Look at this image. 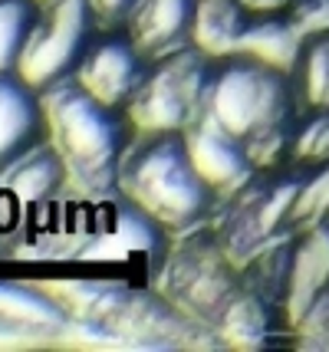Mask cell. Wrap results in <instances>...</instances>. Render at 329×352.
<instances>
[{
  "label": "cell",
  "mask_w": 329,
  "mask_h": 352,
  "mask_svg": "<svg viewBox=\"0 0 329 352\" xmlns=\"http://www.w3.org/2000/svg\"><path fill=\"white\" fill-rule=\"evenodd\" d=\"M3 326H16V329H27V333L63 329L66 313L56 300H49V296L30 290V287L0 283V329Z\"/></svg>",
  "instance_id": "obj_15"
},
{
  "label": "cell",
  "mask_w": 329,
  "mask_h": 352,
  "mask_svg": "<svg viewBox=\"0 0 329 352\" xmlns=\"http://www.w3.org/2000/svg\"><path fill=\"white\" fill-rule=\"evenodd\" d=\"M99 27L93 0H40L16 76L40 96L69 82L99 36Z\"/></svg>",
  "instance_id": "obj_4"
},
{
  "label": "cell",
  "mask_w": 329,
  "mask_h": 352,
  "mask_svg": "<svg viewBox=\"0 0 329 352\" xmlns=\"http://www.w3.org/2000/svg\"><path fill=\"white\" fill-rule=\"evenodd\" d=\"M329 290V221L303 230L293 250H290V270H286V293L283 303L293 320H306Z\"/></svg>",
  "instance_id": "obj_11"
},
{
  "label": "cell",
  "mask_w": 329,
  "mask_h": 352,
  "mask_svg": "<svg viewBox=\"0 0 329 352\" xmlns=\"http://www.w3.org/2000/svg\"><path fill=\"white\" fill-rule=\"evenodd\" d=\"M329 217V162L310 165L303 188H299L297 208H293V230H306L313 224H323Z\"/></svg>",
  "instance_id": "obj_18"
},
{
  "label": "cell",
  "mask_w": 329,
  "mask_h": 352,
  "mask_svg": "<svg viewBox=\"0 0 329 352\" xmlns=\"http://www.w3.org/2000/svg\"><path fill=\"white\" fill-rule=\"evenodd\" d=\"M135 3H139V0H93L95 14H99V23L109 27V30L126 27V20H128V14H132Z\"/></svg>",
  "instance_id": "obj_21"
},
{
  "label": "cell",
  "mask_w": 329,
  "mask_h": 352,
  "mask_svg": "<svg viewBox=\"0 0 329 352\" xmlns=\"http://www.w3.org/2000/svg\"><path fill=\"white\" fill-rule=\"evenodd\" d=\"M286 16L306 40L329 33V0H290Z\"/></svg>",
  "instance_id": "obj_20"
},
{
  "label": "cell",
  "mask_w": 329,
  "mask_h": 352,
  "mask_svg": "<svg viewBox=\"0 0 329 352\" xmlns=\"http://www.w3.org/2000/svg\"><path fill=\"white\" fill-rule=\"evenodd\" d=\"M172 276L178 303L214 322H220V316L240 293L234 257L224 244H214L207 237H191L181 261L172 267Z\"/></svg>",
  "instance_id": "obj_6"
},
{
  "label": "cell",
  "mask_w": 329,
  "mask_h": 352,
  "mask_svg": "<svg viewBox=\"0 0 329 352\" xmlns=\"http://www.w3.org/2000/svg\"><path fill=\"white\" fill-rule=\"evenodd\" d=\"M293 162L299 165H323L329 162V109H313L306 122L297 125L293 135Z\"/></svg>",
  "instance_id": "obj_19"
},
{
  "label": "cell",
  "mask_w": 329,
  "mask_h": 352,
  "mask_svg": "<svg viewBox=\"0 0 329 352\" xmlns=\"http://www.w3.org/2000/svg\"><path fill=\"white\" fill-rule=\"evenodd\" d=\"M253 23V14L240 0H198L194 16V36L191 43L204 50L207 56H231L240 50V40Z\"/></svg>",
  "instance_id": "obj_13"
},
{
  "label": "cell",
  "mask_w": 329,
  "mask_h": 352,
  "mask_svg": "<svg viewBox=\"0 0 329 352\" xmlns=\"http://www.w3.org/2000/svg\"><path fill=\"white\" fill-rule=\"evenodd\" d=\"M43 106L49 142L63 155L69 178L93 198H115L122 158L139 132L128 112L99 102L76 79L43 92Z\"/></svg>",
  "instance_id": "obj_2"
},
{
  "label": "cell",
  "mask_w": 329,
  "mask_h": 352,
  "mask_svg": "<svg viewBox=\"0 0 329 352\" xmlns=\"http://www.w3.org/2000/svg\"><path fill=\"white\" fill-rule=\"evenodd\" d=\"M66 182H69V168L63 155L56 152V145L47 138L0 175V191H7L20 208H40L60 198Z\"/></svg>",
  "instance_id": "obj_12"
},
{
  "label": "cell",
  "mask_w": 329,
  "mask_h": 352,
  "mask_svg": "<svg viewBox=\"0 0 329 352\" xmlns=\"http://www.w3.org/2000/svg\"><path fill=\"white\" fill-rule=\"evenodd\" d=\"M119 191L165 230L198 228L218 201L191 158L185 132H139L122 158Z\"/></svg>",
  "instance_id": "obj_3"
},
{
  "label": "cell",
  "mask_w": 329,
  "mask_h": 352,
  "mask_svg": "<svg viewBox=\"0 0 329 352\" xmlns=\"http://www.w3.org/2000/svg\"><path fill=\"white\" fill-rule=\"evenodd\" d=\"M326 221H329V217H326Z\"/></svg>",
  "instance_id": "obj_23"
},
{
  "label": "cell",
  "mask_w": 329,
  "mask_h": 352,
  "mask_svg": "<svg viewBox=\"0 0 329 352\" xmlns=\"http://www.w3.org/2000/svg\"><path fill=\"white\" fill-rule=\"evenodd\" d=\"M148 69H152V60L132 43V36L126 30H109L93 40L73 79L99 102L119 109V112H128L141 82L148 79Z\"/></svg>",
  "instance_id": "obj_7"
},
{
  "label": "cell",
  "mask_w": 329,
  "mask_h": 352,
  "mask_svg": "<svg viewBox=\"0 0 329 352\" xmlns=\"http://www.w3.org/2000/svg\"><path fill=\"white\" fill-rule=\"evenodd\" d=\"M185 138H188L191 158H194V165L201 171V178L214 188L218 198L240 191L260 171L253 165L251 152L231 132H224L214 119H207V116L191 125L185 132Z\"/></svg>",
  "instance_id": "obj_9"
},
{
  "label": "cell",
  "mask_w": 329,
  "mask_h": 352,
  "mask_svg": "<svg viewBox=\"0 0 329 352\" xmlns=\"http://www.w3.org/2000/svg\"><path fill=\"white\" fill-rule=\"evenodd\" d=\"M49 138L43 96L16 73H0V175Z\"/></svg>",
  "instance_id": "obj_8"
},
{
  "label": "cell",
  "mask_w": 329,
  "mask_h": 352,
  "mask_svg": "<svg viewBox=\"0 0 329 352\" xmlns=\"http://www.w3.org/2000/svg\"><path fill=\"white\" fill-rule=\"evenodd\" d=\"M303 46H306V36L293 27V20L286 14H273L253 16V23L247 27L237 53H251V56L266 60L270 66H280L286 73H293Z\"/></svg>",
  "instance_id": "obj_14"
},
{
  "label": "cell",
  "mask_w": 329,
  "mask_h": 352,
  "mask_svg": "<svg viewBox=\"0 0 329 352\" xmlns=\"http://www.w3.org/2000/svg\"><path fill=\"white\" fill-rule=\"evenodd\" d=\"M253 16H273V14H286L290 10V0H240Z\"/></svg>",
  "instance_id": "obj_22"
},
{
  "label": "cell",
  "mask_w": 329,
  "mask_h": 352,
  "mask_svg": "<svg viewBox=\"0 0 329 352\" xmlns=\"http://www.w3.org/2000/svg\"><path fill=\"white\" fill-rule=\"evenodd\" d=\"M40 0H0V73H16Z\"/></svg>",
  "instance_id": "obj_17"
},
{
  "label": "cell",
  "mask_w": 329,
  "mask_h": 352,
  "mask_svg": "<svg viewBox=\"0 0 329 352\" xmlns=\"http://www.w3.org/2000/svg\"><path fill=\"white\" fill-rule=\"evenodd\" d=\"M293 82L303 109H329V33L306 40L293 66Z\"/></svg>",
  "instance_id": "obj_16"
},
{
  "label": "cell",
  "mask_w": 329,
  "mask_h": 352,
  "mask_svg": "<svg viewBox=\"0 0 329 352\" xmlns=\"http://www.w3.org/2000/svg\"><path fill=\"white\" fill-rule=\"evenodd\" d=\"M299 109L293 73L251 53H231L214 63L207 119L231 132L257 168H273L290 158Z\"/></svg>",
  "instance_id": "obj_1"
},
{
  "label": "cell",
  "mask_w": 329,
  "mask_h": 352,
  "mask_svg": "<svg viewBox=\"0 0 329 352\" xmlns=\"http://www.w3.org/2000/svg\"><path fill=\"white\" fill-rule=\"evenodd\" d=\"M194 16H198V0H139L122 30L155 63L191 46Z\"/></svg>",
  "instance_id": "obj_10"
},
{
  "label": "cell",
  "mask_w": 329,
  "mask_h": 352,
  "mask_svg": "<svg viewBox=\"0 0 329 352\" xmlns=\"http://www.w3.org/2000/svg\"><path fill=\"white\" fill-rule=\"evenodd\" d=\"M214 56L191 43L152 63L148 79L128 106L139 132H188L207 116V96L214 82Z\"/></svg>",
  "instance_id": "obj_5"
}]
</instances>
